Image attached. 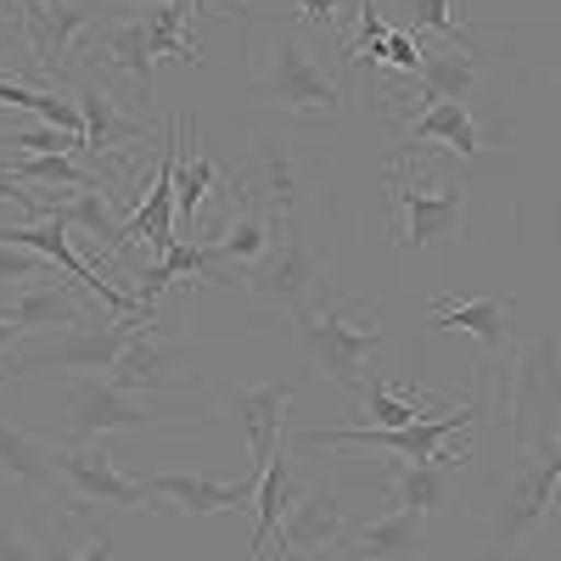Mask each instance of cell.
I'll return each mask as SVG.
<instances>
[{"instance_id":"obj_13","label":"cell","mask_w":561,"mask_h":561,"mask_svg":"<svg viewBox=\"0 0 561 561\" xmlns=\"http://www.w3.org/2000/svg\"><path fill=\"white\" fill-rule=\"evenodd\" d=\"M90 73H124L135 84L140 102L158 96V57L147 45V18H135V7H124L118 18L96 23V39H90Z\"/></svg>"},{"instance_id":"obj_4","label":"cell","mask_w":561,"mask_h":561,"mask_svg":"<svg viewBox=\"0 0 561 561\" xmlns=\"http://www.w3.org/2000/svg\"><path fill=\"white\" fill-rule=\"evenodd\" d=\"M259 96L270 107H280V113H293V118L325 124V118H337V107H343V84L325 79V68L304 51L298 28H280L264 68H259Z\"/></svg>"},{"instance_id":"obj_39","label":"cell","mask_w":561,"mask_h":561,"mask_svg":"<svg viewBox=\"0 0 561 561\" xmlns=\"http://www.w3.org/2000/svg\"><path fill=\"white\" fill-rule=\"evenodd\" d=\"M214 7H219V0H192V18H197V12H214Z\"/></svg>"},{"instance_id":"obj_33","label":"cell","mask_w":561,"mask_h":561,"mask_svg":"<svg viewBox=\"0 0 561 561\" xmlns=\"http://www.w3.org/2000/svg\"><path fill=\"white\" fill-rule=\"evenodd\" d=\"M45 264H51V259H39V253H28V248L0 242V280H39Z\"/></svg>"},{"instance_id":"obj_3","label":"cell","mask_w":561,"mask_h":561,"mask_svg":"<svg viewBox=\"0 0 561 561\" xmlns=\"http://www.w3.org/2000/svg\"><path fill=\"white\" fill-rule=\"evenodd\" d=\"M298 343L314 359L320 377H332L337 388H359V370L370 359V348H382V314L359 309V304H309L293 314Z\"/></svg>"},{"instance_id":"obj_20","label":"cell","mask_w":561,"mask_h":561,"mask_svg":"<svg viewBox=\"0 0 561 561\" xmlns=\"http://www.w3.org/2000/svg\"><path fill=\"white\" fill-rule=\"evenodd\" d=\"M147 489L163 500V511H180V517H214V511H248L253 494H259V478L253 483H208L203 472H158L147 478Z\"/></svg>"},{"instance_id":"obj_14","label":"cell","mask_w":561,"mask_h":561,"mask_svg":"<svg viewBox=\"0 0 561 561\" xmlns=\"http://www.w3.org/2000/svg\"><path fill=\"white\" fill-rule=\"evenodd\" d=\"M0 314L18 320L23 332H79V325H96L90 304L68 280H23V287L0 293Z\"/></svg>"},{"instance_id":"obj_38","label":"cell","mask_w":561,"mask_h":561,"mask_svg":"<svg viewBox=\"0 0 561 561\" xmlns=\"http://www.w3.org/2000/svg\"><path fill=\"white\" fill-rule=\"evenodd\" d=\"M7 28H23V18H12V0H0V34Z\"/></svg>"},{"instance_id":"obj_17","label":"cell","mask_w":561,"mask_h":561,"mask_svg":"<svg viewBox=\"0 0 561 561\" xmlns=\"http://www.w3.org/2000/svg\"><path fill=\"white\" fill-rule=\"evenodd\" d=\"M478 73H483V62H478L472 45L427 51L415 79H404L399 90H388V107L393 102H421V107H433V102H466V96H472V84H478Z\"/></svg>"},{"instance_id":"obj_29","label":"cell","mask_w":561,"mask_h":561,"mask_svg":"<svg viewBox=\"0 0 561 561\" xmlns=\"http://www.w3.org/2000/svg\"><path fill=\"white\" fill-rule=\"evenodd\" d=\"M185 23H192V12L174 7V0H152V12H147V45H152V57H174L185 68H197L203 51H197V39L185 34Z\"/></svg>"},{"instance_id":"obj_10","label":"cell","mask_w":561,"mask_h":561,"mask_svg":"<svg viewBox=\"0 0 561 561\" xmlns=\"http://www.w3.org/2000/svg\"><path fill=\"white\" fill-rule=\"evenodd\" d=\"M320 287H325V259L298 237L293 225H287V237L270 248V259H259V264L248 270V293H253L264 309H287V314H298V309L314 304Z\"/></svg>"},{"instance_id":"obj_32","label":"cell","mask_w":561,"mask_h":561,"mask_svg":"<svg viewBox=\"0 0 561 561\" xmlns=\"http://www.w3.org/2000/svg\"><path fill=\"white\" fill-rule=\"evenodd\" d=\"M410 34L466 39V0H410Z\"/></svg>"},{"instance_id":"obj_36","label":"cell","mask_w":561,"mask_h":561,"mask_svg":"<svg viewBox=\"0 0 561 561\" xmlns=\"http://www.w3.org/2000/svg\"><path fill=\"white\" fill-rule=\"evenodd\" d=\"M62 561H68V556H62ZM73 561H113V539H107V534H102V539H96V545H90V550H84V556H73Z\"/></svg>"},{"instance_id":"obj_1","label":"cell","mask_w":561,"mask_h":561,"mask_svg":"<svg viewBox=\"0 0 561 561\" xmlns=\"http://www.w3.org/2000/svg\"><path fill=\"white\" fill-rule=\"evenodd\" d=\"M388 225L404 253L466 242V180L427 147H399L388 169Z\"/></svg>"},{"instance_id":"obj_35","label":"cell","mask_w":561,"mask_h":561,"mask_svg":"<svg viewBox=\"0 0 561 561\" xmlns=\"http://www.w3.org/2000/svg\"><path fill=\"white\" fill-rule=\"evenodd\" d=\"M0 561H45V556L23 534H0Z\"/></svg>"},{"instance_id":"obj_28","label":"cell","mask_w":561,"mask_h":561,"mask_svg":"<svg viewBox=\"0 0 561 561\" xmlns=\"http://www.w3.org/2000/svg\"><path fill=\"white\" fill-rule=\"evenodd\" d=\"M0 180H18V185H57V192L107 185L96 169H84V158H73V152H57V158H7V163H0Z\"/></svg>"},{"instance_id":"obj_2","label":"cell","mask_w":561,"mask_h":561,"mask_svg":"<svg viewBox=\"0 0 561 561\" xmlns=\"http://www.w3.org/2000/svg\"><path fill=\"white\" fill-rule=\"evenodd\" d=\"M152 309H135V314H113L102 325H79V332H45L34 337L23 354H7L0 359V382H18V377H34V370H79V377H102V370L118 365V354L129 348L135 332H147Z\"/></svg>"},{"instance_id":"obj_7","label":"cell","mask_w":561,"mask_h":561,"mask_svg":"<svg viewBox=\"0 0 561 561\" xmlns=\"http://www.w3.org/2000/svg\"><path fill=\"white\" fill-rule=\"evenodd\" d=\"M57 478L73 494V511H96V505H118V511H163V500L147 483H129L118 472V460L107 449V438H84L73 449H57Z\"/></svg>"},{"instance_id":"obj_8","label":"cell","mask_w":561,"mask_h":561,"mask_svg":"<svg viewBox=\"0 0 561 561\" xmlns=\"http://www.w3.org/2000/svg\"><path fill=\"white\" fill-rule=\"evenodd\" d=\"M73 102H79V113H84V158L96 163V174L107 180V192H113V197H124V192H118V180L107 174V158H118V152L129 147V140L163 135V129H158V118H152V113H124V107L113 102L107 79H96L90 68H79V73H73Z\"/></svg>"},{"instance_id":"obj_22","label":"cell","mask_w":561,"mask_h":561,"mask_svg":"<svg viewBox=\"0 0 561 561\" xmlns=\"http://www.w3.org/2000/svg\"><path fill=\"white\" fill-rule=\"evenodd\" d=\"M348 550H354V561H421L427 556V517H415V511H388V517L354 528Z\"/></svg>"},{"instance_id":"obj_16","label":"cell","mask_w":561,"mask_h":561,"mask_svg":"<svg viewBox=\"0 0 561 561\" xmlns=\"http://www.w3.org/2000/svg\"><path fill=\"white\" fill-rule=\"evenodd\" d=\"M427 320L438 325V332H466V337H478L483 354L500 365L511 359V320H517V304L511 298H438L427 309Z\"/></svg>"},{"instance_id":"obj_21","label":"cell","mask_w":561,"mask_h":561,"mask_svg":"<svg viewBox=\"0 0 561 561\" xmlns=\"http://www.w3.org/2000/svg\"><path fill=\"white\" fill-rule=\"evenodd\" d=\"M219 169L197 152V118H180V140H174V230H192L203 203L219 192Z\"/></svg>"},{"instance_id":"obj_40","label":"cell","mask_w":561,"mask_h":561,"mask_svg":"<svg viewBox=\"0 0 561 561\" xmlns=\"http://www.w3.org/2000/svg\"><path fill=\"white\" fill-rule=\"evenodd\" d=\"M18 12H23V18H34V12H39V0H18Z\"/></svg>"},{"instance_id":"obj_34","label":"cell","mask_w":561,"mask_h":561,"mask_svg":"<svg viewBox=\"0 0 561 561\" xmlns=\"http://www.w3.org/2000/svg\"><path fill=\"white\" fill-rule=\"evenodd\" d=\"M343 12H348V0H298V18L309 28H337Z\"/></svg>"},{"instance_id":"obj_31","label":"cell","mask_w":561,"mask_h":561,"mask_svg":"<svg viewBox=\"0 0 561 561\" xmlns=\"http://www.w3.org/2000/svg\"><path fill=\"white\" fill-rule=\"evenodd\" d=\"M0 147H12L23 158H57V152L84 158V135H68L57 124H28V129H7V135H0Z\"/></svg>"},{"instance_id":"obj_11","label":"cell","mask_w":561,"mask_h":561,"mask_svg":"<svg viewBox=\"0 0 561 561\" xmlns=\"http://www.w3.org/2000/svg\"><path fill=\"white\" fill-rule=\"evenodd\" d=\"M287 225H293V214H275V208L242 197L237 185H230V192H225V225L208 237V248H214L225 275H237V270L248 275L259 259H270V248L280 237H287Z\"/></svg>"},{"instance_id":"obj_24","label":"cell","mask_w":561,"mask_h":561,"mask_svg":"<svg viewBox=\"0 0 561 561\" xmlns=\"http://www.w3.org/2000/svg\"><path fill=\"white\" fill-rule=\"evenodd\" d=\"M449 472H460L455 460H388L382 466V483H388L393 511H415V517H427V511L444 500Z\"/></svg>"},{"instance_id":"obj_18","label":"cell","mask_w":561,"mask_h":561,"mask_svg":"<svg viewBox=\"0 0 561 561\" xmlns=\"http://www.w3.org/2000/svg\"><path fill=\"white\" fill-rule=\"evenodd\" d=\"M399 140L404 147H427V140H444V147L455 158H478L494 147V135L472 118V107L466 102H433V107H421L415 118H393Z\"/></svg>"},{"instance_id":"obj_37","label":"cell","mask_w":561,"mask_h":561,"mask_svg":"<svg viewBox=\"0 0 561 561\" xmlns=\"http://www.w3.org/2000/svg\"><path fill=\"white\" fill-rule=\"evenodd\" d=\"M18 337H23V325H18V320H7V314H0V359H7V348H12Z\"/></svg>"},{"instance_id":"obj_6","label":"cell","mask_w":561,"mask_h":561,"mask_svg":"<svg viewBox=\"0 0 561 561\" xmlns=\"http://www.w3.org/2000/svg\"><path fill=\"white\" fill-rule=\"evenodd\" d=\"M556 489H561V438H545L523 455V472H517V483H511L500 528L489 539V561H505L534 528H545L556 517Z\"/></svg>"},{"instance_id":"obj_9","label":"cell","mask_w":561,"mask_h":561,"mask_svg":"<svg viewBox=\"0 0 561 561\" xmlns=\"http://www.w3.org/2000/svg\"><path fill=\"white\" fill-rule=\"evenodd\" d=\"M28 34V57L39 84L51 90L57 79L79 73V57H90V39H96V18H90L79 0H39V12L23 18Z\"/></svg>"},{"instance_id":"obj_30","label":"cell","mask_w":561,"mask_h":561,"mask_svg":"<svg viewBox=\"0 0 561 561\" xmlns=\"http://www.w3.org/2000/svg\"><path fill=\"white\" fill-rule=\"evenodd\" d=\"M0 472H7L12 483H23V489H39V483L57 478V455L45 444H34V438H23V433H12L7 421H0Z\"/></svg>"},{"instance_id":"obj_15","label":"cell","mask_w":561,"mask_h":561,"mask_svg":"<svg viewBox=\"0 0 561 561\" xmlns=\"http://www.w3.org/2000/svg\"><path fill=\"white\" fill-rule=\"evenodd\" d=\"M343 534H348L343 494H337V489H325V483H314V489H304V494L293 500L287 517H280L275 545H280V556H304V550H325V545H337Z\"/></svg>"},{"instance_id":"obj_26","label":"cell","mask_w":561,"mask_h":561,"mask_svg":"<svg viewBox=\"0 0 561 561\" xmlns=\"http://www.w3.org/2000/svg\"><path fill=\"white\" fill-rule=\"evenodd\" d=\"M444 410H455V404H427L421 393L393 388L382 370H370V377H365V415H370L365 427H415V421H433Z\"/></svg>"},{"instance_id":"obj_12","label":"cell","mask_w":561,"mask_h":561,"mask_svg":"<svg viewBox=\"0 0 561 561\" xmlns=\"http://www.w3.org/2000/svg\"><path fill=\"white\" fill-rule=\"evenodd\" d=\"M158 415L163 410L152 399L118 388L113 377H79L73 382V399H68V433L84 444V438H107L118 427H152Z\"/></svg>"},{"instance_id":"obj_25","label":"cell","mask_w":561,"mask_h":561,"mask_svg":"<svg viewBox=\"0 0 561 561\" xmlns=\"http://www.w3.org/2000/svg\"><path fill=\"white\" fill-rule=\"evenodd\" d=\"M304 494V478L293 472V460L287 455H275L264 472H259V494H253V511H259V534H253V561H264L270 556V545H275V528H280V517L293 511V500Z\"/></svg>"},{"instance_id":"obj_27","label":"cell","mask_w":561,"mask_h":561,"mask_svg":"<svg viewBox=\"0 0 561 561\" xmlns=\"http://www.w3.org/2000/svg\"><path fill=\"white\" fill-rule=\"evenodd\" d=\"M242 197H253V203H264V208H275V214H293V192H298V169H293V158L280 152V147H259V163L248 169V174H237L230 180Z\"/></svg>"},{"instance_id":"obj_23","label":"cell","mask_w":561,"mask_h":561,"mask_svg":"<svg viewBox=\"0 0 561 561\" xmlns=\"http://www.w3.org/2000/svg\"><path fill=\"white\" fill-rule=\"evenodd\" d=\"M174 365H180V348L158 337V325H147V332H135L129 348L118 354V365L107 370V377L129 393H158L169 377H174Z\"/></svg>"},{"instance_id":"obj_19","label":"cell","mask_w":561,"mask_h":561,"mask_svg":"<svg viewBox=\"0 0 561 561\" xmlns=\"http://www.w3.org/2000/svg\"><path fill=\"white\" fill-rule=\"evenodd\" d=\"M287 404L293 393L287 388H237L225 399V410L242 421V433H248V449H253V472H264V466L280 455V433H287Z\"/></svg>"},{"instance_id":"obj_5","label":"cell","mask_w":561,"mask_h":561,"mask_svg":"<svg viewBox=\"0 0 561 561\" xmlns=\"http://www.w3.org/2000/svg\"><path fill=\"white\" fill-rule=\"evenodd\" d=\"M478 415H483V404L466 399V404H455V410H444V415H433V421H415V427H320V433H304L298 444H304V449L370 444V449H388V455H399V460H455V466H466L472 455H466V449H460V455L444 449V438L460 433V427H472Z\"/></svg>"}]
</instances>
